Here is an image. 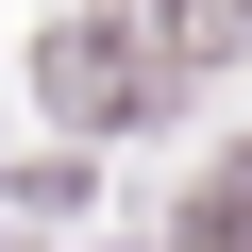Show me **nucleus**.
Returning <instances> with one entry per match:
<instances>
[{
  "instance_id": "f257e3e1",
  "label": "nucleus",
  "mask_w": 252,
  "mask_h": 252,
  "mask_svg": "<svg viewBox=\"0 0 252 252\" xmlns=\"http://www.w3.org/2000/svg\"><path fill=\"white\" fill-rule=\"evenodd\" d=\"M51 101H67V118H135V101H152L135 34H101V17H84V34H51Z\"/></svg>"
},
{
  "instance_id": "f03ea898",
  "label": "nucleus",
  "mask_w": 252,
  "mask_h": 252,
  "mask_svg": "<svg viewBox=\"0 0 252 252\" xmlns=\"http://www.w3.org/2000/svg\"><path fill=\"white\" fill-rule=\"evenodd\" d=\"M185 252H252V152H235V168L185 202Z\"/></svg>"
},
{
  "instance_id": "7ed1b4c3",
  "label": "nucleus",
  "mask_w": 252,
  "mask_h": 252,
  "mask_svg": "<svg viewBox=\"0 0 252 252\" xmlns=\"http://www.w3.org/2000/svg\"><path fill=\"white\" fill-rule=\"evenodd\" d=\"M168 51H185V67H219V51H252V0H168Z\"/></svg>"
}]
</instances>
